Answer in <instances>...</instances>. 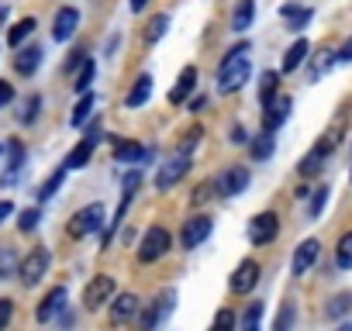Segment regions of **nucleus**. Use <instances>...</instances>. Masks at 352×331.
Masks as SVG:
<instances>
[{
    "label": "nucleus",
    "mask_w": 352,
    "mask_h": 331,
    "mask_svg": "<svg viewBox=\"0 0 352 331\" xmlns=\"http://www.w3.org/2000/svg\"><path fill=\"white\" fill-rule=\"evenodd\" d=\"M249 42H239L235 49L225 52L221 66H218V93H239L249 76H252V62H249Z\"/></svg>",
    "instance_id": "1"
},
{
    "label": "nucleus",
    "mask_w": 352,
    "mask_h": 331,
    "mask_svg": "<svg viewBox=\"0 0 352 331\" xmlns=\"http://www.w3.org/2000/svg\"><path fill=\"white\" fill-rule=\"evenodd\" d=\"M104 214H107V211H104L100 201L80 207V211L69 218V238H90L94 231H100V228H104Z\"/></svg>",
    "instance_id": "2"
},
{
    "label": "nucleus",
    "mask_w": 352,
    "mask_h": 331,
    "mask_svg": "<svg viewBox=\"0 0 352 331\" xmlns=\"http://www.w3.org/2000/svg\"><path fill=\"white\" fill-rule=\"evenodd\" d=\"M169 245H173V235L162 228V225H152L145 235H142V245H138V262H159L166 252H169Z\"/></svg>",
    "instance_id": "3"
},
{
    "label": "nucleus",
    "mask_w": 352,
    "mask_h": 331,
    "mask_svg": "<svg viewBox=\"0 0 352 331\" xmlns=\"http://www.w3.org/2000/svg\"><path fill=\"white\" fill-rule=\"evenodd\" d=\"M49 262H52L49 249H42V245H38V249H32V252L18 262V273H14V276H18L25 286H38V283H42V276L49 273Z\"/></svg>",
    "instance_id": "4"
},
{
    "label": "nucleus",
    "mask_w": 352,
    "mask_h": 331,
    "mask_svg": "<svg viewBox=\"0 0 352 331\" xmlns=\"http://www.w3.org/2000/svg\"><path fill=\"white\" fill-rule=\"evenodd\" d=\"M190 155H184V152H176L173 159H166L162 166H159V173H155V190L159 194H166V190H173L176 183H180L187 173H190Z\"/></svg>",
    "instance_id": "5"
},
{
    "label": "nucleus",
    "mask_w": 352,
    "mask_h": 331,
    "mask_svg": "<svg viewBox=\"0 0 352 331\" xmlns=\"http://www.w3.org/2000/svg\"><path fill=\"white\" fill-rule=\"evenodd\" d=\"M114 293H118L114 276L97 273V276L87 283V290H83V307H87V310H100L104 304H111V297H114Z\"/></svg>",
    "instance_id": "6"
},
{
    "label": "nucleus",
    "mask_w": 352,
    "mask_h": 331,
    "mask_svg": "<svg viewBox=\"0 0 352 331\" xmlns=\"http://www.w3.org/2000/svg\"><path fill=\"white\" fill-rule=\"evenodd\" d=\"M249 170L245 166H225V170L214 176V190L221 194V197H239V194H245V187H249Z\"/></svg>",
    "instance_id": "7"
},
{
    "label": "nucleus",
    "mask_w": 352,
    "mask_h": 331,
    "mask_svg": "<svg viewBox=\"0 0 352 331\" xmlns=\"http://www.w3.org/2000/svg\"><path fill=\"white\" fill-rule=\"evenodd\" d=\"M211 231H214V221H211L208 214H194V218H187L184 228H180V245L190 252V249L204 245V242L211 238Z\"/></svg>",
    "instance_id": "8"
},
{
    "label": "nucleus",
    "mask_w": 352,
    "mask_h": 331,
    "mask_svg": "<svg viewBox=\"0 0 352 331\" xmlns=\"http://www.w3.org/2000/svg\"><path fill=\"white\" fill-rule=\"evenodd\" d=\"M276 235H280V218L273 211H263L249 221V242L252 245H270Z\"/></svg>",
    "instance_id": "9"
},
{
    "label": "nucleus",
    "mask_w": 352,
    "mask_h": 331,
    "mask_svg": "<svg viewBox=\"0 0 352 331\" xmlns=\"http://www.w3.org/2000/svg\"><path fill=\"white\" fill-rule=\"evenodd\" d=\"M256 283H259V262H256V259H242V262L235 266L232 279H228V290L239 293V297H245V293L256 290Z\"/></svg>",
    "instance_id": "10"
},
{
    "label": "nucleus",
    "mask_w": 352,
    "mask_h": 331,
    "mask_svg": "<svg viewBox=\"0 0 352 331\" xmlns=\"http://www.w3.org/2000/svg\"><path fill=\"white\" fill-rule=\"evenodd\" d=\"M97 141H100V124L94 121V124H90V135H87V138L66 155L63 170H66V173H69V170H83V166L90 162V155H94V148H97Z\"/></svg>",
    "instance_id": "11"
},
{
    "label": "nucleus",
    "mask_w": 352,
    "mask_h": 331,
    "mask_svg": "<svg viewBox=\"0 0 352 331\" xmlns=\"http://www.w3.org/2000/svg\"><path fill=\"white\" fill-rule=\"evenodd\" d=\"M66 300H69V290H66V286H52V290L42 297V304H38V310H35V321H38V324L56 321V317L66 310Z\"/></svg>",
    "instance_id": "12"
},
{
    "label": "nucleus",
    "mask_w": 352,
    "mask_h": 331,
    "mask_svg": "<svg viewBox=\"0 0 352 331\" xmlns=\"http://www.w3.org/2000/svg\"><path fill=\"white\" fill-rule=\"evenodd\" d=\"M80 28V8H59L56 11V21H52V42H69Z\"/></svg>",
    "instance_id": "13"
},
{
    "label": "nucleus",
    "mask_w": 352,
    "mask_h": 331,
    "mask_svg": "<svg viewBox=\"0 0 352 331\" xmlns=\"http://www.w3.org/2000/svg\"><path fill=\"white\" fill-rule=\"evenodd\" d=\"M290 107H294L290 97H273V100L263 107V131H276V128L290 117Z\"/></svg>",
    "instance_id": "14"
},
{
    "label": "nucleus",
    "mask_w": 352,
    "mask_h": 331,
    "mask_svg": "<svg viewBox=\"0 0 352 331\" xmlns=\"http://www.w3.org/2000/svg\"><path fill=\"white\" fill-rule=\"evenodd\" d=\"M318 255H321V242L318 238H307V242H300L297 245V252H294V262H290V269H294V276H304L314 262H318Z\"/></svg>",
    "instance_id": "15"
},
{
    "label": "nucleus",
    "mask_w": 352,
    "mask_h": 331,
    "mask_svg": "<svg viewBox=\"0 0 352 331\" xmlns=\"http://www.w3.org/2000/svg\"><path fill=\"white\" fill-rule=\"evenodd\" d=\"M138 314V297L135 293H114L111 297V324L121 328L124 321H131Z\"/></svg>",
    "instance_id": "16"
},
{
    "label": "nucleus",
    "mask_w": 352,
    "mask_h": 331,
    "mask_svg": "<svg viewBox=\"0 0 352 331\" xmlns=\"http://www.w3.org/2000/svg\"><path fill=\"white\" fill-rule=\"evenodd\" d=\"M111 138V145H114V162H131V166H138L142 159H145V148L135 141V138H121V135H107Z\"/></svg>",
    "instance_id": "17"
},
{
    "label": "nucleus",
    "mask_w": 352,
    "mask_h": 331,
    "mask_svg": "<svg viewBox=\"0 0 352 331\" xmlns=\"http://www.w3.org/2000/svg\"><path fill=\"white\" fill-rule=\"evenodd\" d=\"M194 90H197V66H184V69H180V76H176V87L169 90V104L180 107Z\"/></svg>",
    "instance_id": "18"
},
{
    "label": "nucleus",
    "mask_w": 352,
    "mask_h": 331,
    "mask_svg": "<svg viewBox=\"0 0 352 331\" xmlns=\"http://www.w3.org/2000/svg\"><path fill=\"white\" fill-rule=\"evenodd\" d=\"M280 14H283L287 28H290V32H297V35H300V32L311 25V18H314V11H311V8H300V4H283V8H280Z\"/></svg>",
    "instance_id": "19"
},
{
    "label": "nucleus",
    "mask_w": 352,
    "mask_h": 331,
    "mask_svg": "<svg viewBox=\"0 0 352 331\" xmlns=\"http://www.w3.org/2000/svg\"><path fill=\"white\" fill-rule=\"evenodd\" d=\"M148 97H152V76H148V73H142V76L131 83V90H128V97H124V107H128V111H135V107L148 104Z\"/></svg>",
    "instance_id": "20"
},
{
    "label": "nucleus",
    "mask_w": 352,
    "mask_h": 331,
    "mask_svg": "<svg viewBox=\"0 0 352 331\" xmlns=\"http://www.w3.org/2000/svg\"><path fill=\"white\" fill-rule=\"evenodd\" d=\"M252 21H256V0H239L232 11V32L242 35L245 28H252Z\"/></svg>",
    "instance_id": "21"
},
{
    "label": "nucleus",
    "mask_w": 352,
    "mask_h": 331,
    "mask_svg": "<svg viewBox=\"0 0 352 331\" xmlns=\"http://www.w3.org/2000/svg\"><path fill=\"white\" fill-rule=\"evenodd\" d=\"M42 66V49L38 45H28V49H18V59H14V69L21 76H35V69Z\"/></svg>",
    "instance_id": "22"
},
{
    "label": "nucleus",
    "mask_w": 352,
    "mask_h": 331,
    "mask_svg": "<svg viewBox=\"0 0 352 331\" xmlns=\"http://www.w3.org/2000/svg\"><path fill=\"white\" fill-rule=\"evenodd\" d=\"M21 166H25V145H21V138H11L8 141V176H4V183H14L18 180Z\"/></svg>",
    "instance_id": "23"
},
{
    "label": "nucleus",
    "mask_w": 352,
    "mask_h": 331,
    "mask_svg": "<svg viewBox=\"0 0 352 331\" xmlns=\"http://www.w3.org/2000/svg\"><path fill=\"white\" fill-rule=\"evenodd\" d=\"M324 159H328V152H324L321 145H314V148H311V152H307V155L300 159L297 173H300L304 180H307V176H318V173H321V162H324Z\"/></svg>",
    "instance_id": "24"
},
{
    "label": "nucleus",
    "mask_w": 352,
    "mask_h": 331,
    "mask_svg": "<svg viewBox=\"0 0 352 331\" xmlns=\"http://www.w3.org/2000/svg\"><path fill=\"white\" fill-rule=\"evenodd\" d=\"M307 52H311L307 38H297V42L287 49V56H283V73H294V69H300V66H304V59H307Z\"/></svg>",
    "instance_id": "25"
},
{
    "label": "nucleus",
    "mask_w": 352,
    "mask_h": 331,
    "mask_svg": "<svg viewBox=\"0 0 352 331\" xmlns=\"http://www.w3.org/2000/svg\"><path fill=\"white\" fill-rule=\"evenodd\" d=\"M273 148H276V138H273V131H263L259 138H249V155H252L256 162H266V159L273 155Z\"/></svg>",
    "instance_id": "26"
},
{
    "label": "nucleus",
    "mask_w": 352,
    "mask_h": 331,
    "mask_svg": "<svg viewBox=\"0 0 352 331\" xmlns=\"http://www.w3.org/2000/svg\"><path fill=\"white\" fill-rule=\"evenodd\" d=\"M273 97H280V73H273V69H266L263 76H259V104L266 107Z\"/></svg>",
    "instance_id": "27"
},
{
    "label": "nucleus",
    "mask_w": 352,
    "mask_h": 331,
    "mask_svg": "<svg viewBox=\"0 0 352 331\" xmlns=\"http://www.w3.org/2000/svg\"><path fill=\"white\" fill-rule=\"evenodd\" d=\"M35 28H38V21H35V18H21L18 25H11V32H8V45L21 49V45H25V38H28Z\"/></svg>",
    "instance_id": "28"
},
{
    "label": "nucleus",
    "mask_w": 352,
    "mask_h": 331,
    "mask_svg": "<svg viewBox=\"0 0 352 331\" xmlns=\"http://www.w3.org/2000/svg\"><path fill=\"white\" fill-rule=\"evenodd\" d=\"M166 32H169V14H152V18H148V25H145V42H148V45H155Z\"/></svg>",
    "instance_id": "29"
},
{
    "label": "nucleus",
    "mask_w": 352,
    "mask_h": 331,
    "mask_svg": "<svg viewBox=\"0 0 352 331\" xmlns=\"http://www.w3.org/2000/svg\"><path fill=\"white\" fill-rule=\"evenodd\" d=\"M90 111H94V93H80V100H76V107H73L69 124H73V128H83V124H87V117H90Z\"/></svg>",
    "instance_id": "30"
},
{
    "label": "nucleus",
    "mask_w": 352,
    "mask_h": 331,
    "mask_svg": "<svg viewBox=\"0 0 352 331\" xmlns=\"http://www.w3.org/2000/svg\"><path fill=\"white\" fill-rule=\"evenodd\" d=\"M63 180H66V170H56L42 187H38V204H49L56 194H59V187H63Z\"/></svg>",
    "instance_id": "31"
},
{
    "label": "nucleus",
    "mask_w": 352,
    "mask_h": 331,
    "mask_svg": "<svg viewBox=\"0 0 352 331\" xmlns=\"http://www.w3.org/2000/svg\"><path fill=\"white\" fill-rule=\"evenodd\" d=\"M263 314H266V307H263L259 300L249 304L245 314H242V331H259V328H263Z\"/></svg>",
    "instance_id": "32"
},
{
    "label": "nucleus",
    "mask_w": 352,
    "mask_h": 331,
    "mask_svg": "<svg viewBox=\"0 0 352 331\" xmlns=\"http://www.w3.org/2000/svg\"><path fill=\"white\" fill-rule=\"evenodd\" d=\"M335 262H338V269H352V231H345V235L338 238Z\"/></svg>",
    "instance_id": "33"
},
{
    "label": "nucleus",
    "mask_w": 352,
    "mask_h": 331,
    "mask_svg": "<svg viewBox=\"0 0 352 331\" xmlns=\"http://www.w3.org/2000/svg\"><path fill=\"white\" fill-rule=\"evenodd\" d=\"M38 221H42V211H38V207H25V211L18 214V231H21V235H32V231L38 228Z\"/></svg>",
    "instance_id": "34"
},
{
    "label": "nucleus",
    "mask_w": 352,
    "mask_h": 331,
    "mask_svg": "<svg viewBox=\"0 0 352 331\" xmlns=\"http://www.w3.org/2000/svg\"><path fill=\"white\" fill-rule=\"evenodd\" d=\"M38 114H42V97H38V93H32V97L25 100V111L18 114V121H21V124H35V121H38Z\"/></svg>",
    "instance_id": "35"
},
{
    "label": "nucleus",
    "mask_w": 352,
    "mask_h": 331,
    "mask_svg": "<svg viewBox=\"0 0 352 331\" xmlns=\"http://www.w3.org/2000/svg\"><path fill=\"white\" fill-rule=\"evenodd\" d=\"M294 321H297V307L294 304H283L276 321H273V331H294Z\"/></svg>",
    "instance_id": "36"
},
{
    "label": "nucleus",
    "mask_w": 352,
    "mask_h": 331,
    "mask_svg": "<svg viewBox=\"0 0 352 331\" xmlns=\"http://www.w3.org/2000/svg\"><path fill=\"white\" fill-rule=\"evenodd\" d=\"M18 252L14 249H0V279H8V276H14L18 273Z\"/></svg>",
    "instance_id": "37"
},
{
    "label": "nucleus",
    "mask_w": 352,
    "mask_h": 331,
    "mask_svg": "<svg viewBox=\"0 0 352 331\" xmlns=\"http://www.w3.org/2000/svg\"><path fill=\"white\" fill-rule=\"evenodd\" d=\"M90 83H94V59H83V69H80V76H76V83H73L76 97H80V93H90Z\"/></svg>",
    "instance_id": "38"
},
{
    "label": "nucleus",
    "mask_w": 352,
    "mask_h": 331,
    "mask_svg": "<svg viewBox=\"0 0 352 331\" xmlns=\"http://www.w3.org/2000/svg\"><path fill=\"white\" fill-rule=\"evenodd\" d=\"M201 138H204V128L201 124H194L187 135H184V141H180V148H176V152H184V155H190L197 145H201Z\"/></svg>",
    "instance_id": "39"
},
{
    "label": "nucleus",
    "mask_w": 352,
    "mask_h": 331,
    "mask_svg": "<svg viewBox=\"0 0 352 331\" xmlns=\"http://www.w3.org/2000/svg\"><path fill=\"white\" fill-rule=\"evenodd\" d=\"M211 331H235V314L228 307H221L214 314V321H211Z\"/></svg>",
    "instance_id": "40"
},
{
    "label": "nucleus",
    "mask_w": 352,
    "mask_h": 331,
    "mask_svg": "<svg viewBox=\"0 0 352 331\" xmlns=\"http://www.w3.org/2000/svg\"><path fill=\"white\" fill-rule=\"evenodd\" d=\"M328 187H321V190H314V197H311V207H307V214L311 218H321V211H324V204H328Z\"/></svg>",
    "instance_id": "41"
},
{
    "label": "nucleus",
    "mask_w": 352,
    "mask_h": 331,
    "mask_svg": "<svg viewBox=\"0 0 352 331\" xmlns=\"http://www.w3.org/2000/svg\"><path fill=\"white\" fill-rule=\"evenodd\" d=\"M11 317H14V300L11 297H0V331H8Z\"/></svg>",
    "instance_id": "42"
},
{
    "label": "nucleus",
    "mask_w": 352,
    "mask_h": 331,
    "mask_svg": "<svg viewBox=\"0 0 352 331\" xmlns=\"http://www.w3.org/2000/svg\"><path fill=\"white\" fill-rule=\"evenodd\" d=\"M211 190H214V180H208V183H201V187L194 190V197H190V204H194V207H201V204H208V201H211Z\"/></svg>",
    "instance_id": "43"
},
{
    "label": "nucleus",
    "mask_w": 352,
    "mask_h": 331,
    "mask_svg": "<svg viewBox=\"0 0 352 331\" xmlns=\"http://www.w3.org/2000/svg\"><path fill=\"white\" fill-rule=\"evenodd\" d=\"M349 304H352V297H349V293L335 297V300H331V307H328V317H338V314H345V310H349Z\"/></svg>",
    "instance_id": "44"
},
{
    "label": "nucleus",
    "mask_w": 352,
    "mask_h": 331,
    "mask_svg": "<svg viewBox=\"0 0 352 331\" xmlns=\"http://www.w3.org/2000/svg\"><path fill=\"white\" fill-rule=\"evenodd\" d=\"M138 187H142V170H138V166H135V170H131V173L124 176V190H128V194H135Z\"/></svg>",
    "instance_id": "45"
},
{
    "label": "nucleus",
    "mask_w": 352,
    "mask_h": 331,
    "mask_svg": "<svg viewBox=\"0 0 352 331\" xmlns=\"http://www.w3.org/2000/svg\"><path fill=\"white\" fill-rule=\"evenodd\" d=\"M11 100H14V87H11L8 80H0V111H4Z\"/></svg>",
    "instance_id": "46"
},
{
    "label": "nucleus",
    "mask_w": 352,
    "mask_h": 331,
    "mask_svg": "<svg viewBox=\"0 0 352 331\" xmlns=\"http://www.w3.org/2000/svg\"><path fill=\"white\" fill-rule=\"evenodd\" d=\"M249 141V131L242 124H232V145H245Z\"/></svg>",
    "instance_id": "47"
},
{
    "label": "nucleus",
    "mask_w": 352,
    "mask_h": 331,
    "mask_svg": "<svg viewBox=\"0 0 352 331\" xmlns=\"http://www.w3.org/2000/svg\"><path fill=\"white\" fill-rule=\"evenodd\" d=\"M335 62H352V38H345V45L335 52Z\"/></svg>",
    "instance_id": "48"
},
{
    "label": "nucleus",
    "mask_w": 352,
    "mask_h": 331,
    "mask_svg": "<svg viewBox=\"0 0 352 331\" xmlns=\"http://www.w3.org/2000/svg\"><path fill=\"white\" fill-rule=\"evenodd\" d=\"M11 214H14V204L11 201H0V221H8Z\"/></svg>",
    "instance_id": "49"
},
{
    "label": "nucleus",
    "mask_w": 352,
    "mask_h": 331,
    "mask_svg": "<svg viewBox=\"0 0 352 331\" xmlns=\"http://www.w3.org/2000/svg\"><path fill=\"white\" fill-rule=\"evenodd\" d=\"M83 59H87V56H83V49H73V52H69V62H66V69H73V66H76V62H83Z\"/></svg>",
    "instance_id": "50"
},
{
    "label": "nucleus",
    "mask_w": 352,
    "mask_h": 331,
    "mask_svg": "<svg viewBox=\"0 0 352 331\" xmlns=\"http://www.w3.org/2000/svg\"><path fill=\"white\" fill-rule=\"evenodd\" d=\"M128 8H131V14H142L148 8V0H128Z\"/></svg>",
    "instance_id": "51"
},
{
    "label": "nucleus",
    "mask_w": 352,
    "mask_h": 331,
    "mask_svg": "<svg viewBox=\"0 0 352 331\" xmlns=\"http://www.w3.org/2000/svg\"><path fill=\"white\" fill-rule=\"evenodd\" d=\"M338 331H352V324H342V328H338Z\"/></svg>",
    "instance_id": "52"
},
{
    "label": "nucleus",
    "mask_w": 352,
    "mask_h": 331,
    "mask_svg": "<svg viewBox=\"0 0 352 331\" xmlns=\"http://www.w3.org/2000/svg\"><path fill=\"white\" fill-rule=\"evenodd\" d=\"M4 18H8V11H4V8H0V21H4Z\"/></svg>",
    "instance_id": "53"
},
{
    "label": "nucleus",
    "mask_w": 352,
    "mask_h": 331,
    "mask_svg": "<svg viewBox=\"0 0 352 331\" xmlns=\"http://www.w3.org/2000/svg\"><path fill=\"white\" fill-rule=\"evenodd\" d=\"M0 155H4V145H0Z\"/></svg>",
    "instance_id": "54"
},
{
    "label": "nucleus",
    "mask_w": 352,
    "mask_h": 331,
    "mask_svg": "<svg viewBox=\"0 0 352 331\" xmlns=\"http://www.w3.org/2000/svg\"><path fill=\"white\" fill-rule=\"evenodd\" d=\"M349 180H352V173H349Z\"/></svg>",
    "instance_id": "55"
}]
</instances>
